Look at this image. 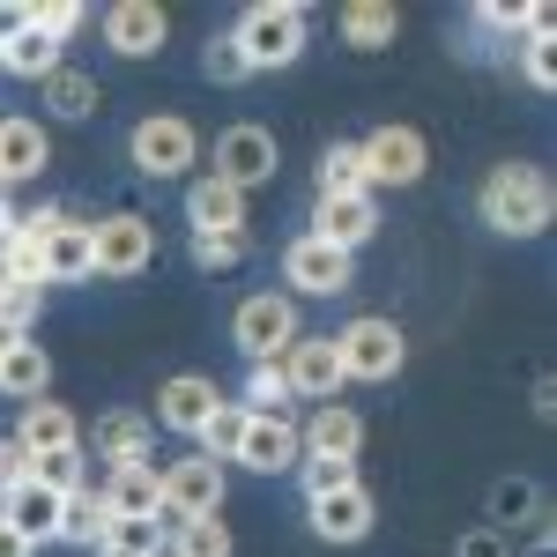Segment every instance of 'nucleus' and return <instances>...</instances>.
Returning a JSON list of instances; mask_svg holds the SVG:
<instances>
[{
	"label": "nucleus",
	"mask_w": 557,
	"mask_h": 557,
	"mask_svg": "<svg viewBox=\"0 0 557 557\" xmlns=\"http://www.w3.org/2000/svg\"><path fill=\"white\" fill-rule=\"evenodd\" d=\"M475 209H483V223L498 238H535V231H550V215H557V186L543 164H498L483 178Z\"/></svg>",
	"instance_id": "f257e3e1"
},
{
	"label": "nucleus",
	"mask_w": 557,
	"mask_h": 557,
	"mask_svg": "<svg viewBox=\"0 0 557 557\" xmlns=\"http://www.w3.org/2000/svg\"><path fill=\"white\" fill-rule=\"evenodd\" d=\"M231 45L246 52V67H290L305 52V8H290V0H260V8H246L238 15V30H231Z\"/></svg>",
	"instance_id": "f03ea898"
},
{
	"label": "nucleus",
	"mask_w": 557,
	"mask_h": 557,
	"mask_svg": "<svg viewBox=\"0 0 557 557\" xmlns=\"http://www.w3.org/2000/svg\"><path fill=\"white\" fill-rule=\"evenodd\" d=\"M223 513V461L209 454H186V461H164V506H157V535H178V520Z\"/></svg>",
	"instance_id": "7ed1b4c3"
},
{
	"label": "nucleus",
	"mask_w": 557,
	"mask_h": 557,
	"mask_svg": "<svg viewBox=\"0 0 557 557\" xmlns=\"http://www.w3.org/2000/svg\"><path fill=\"white\" fill-rule=\"evenodd\" d=\"M298 335H305L298 298H283V290H253V298L238 305V320H231V343L246 349V364H275Z\"/></svg>",
	"instance_id": "20e7f679"
},
{
	"label": "nucleus",
	"mask_w": 557,
	"mask_h": 557,
	"mask_svg": "<svg viewBox=\"0 0 557 557\" xmlns=\"http://www.w3.org/2000/svg\"><path fill=\"white\" fill-rule=\"evenodd\" d=\"M127 149H134V172L141 178H186L194 157H201V134H194V120H178V112H149Z\"/></svg>",
	"instance_id": "39448f33"
},
{
	"label": "nucleus",
	"mask_w": 557,
	"mask_h": 557,
	"mask_svg": "<svg viewBox=\"0 0 557 557\" xmlns=\"http://www.w3.org/2000/svg\"><path fill=\"white\" fill-rule=\"evenodd\" d=\"M89 246H97V275H112V283H134L149 260H157V223L149 215H104V223H89Z\"/></svg>",
	"instance_id": "423d86ee"
},
{
	"label": "nucleus",
	"mask_w": 557,
	"mask_h": 557,
	"mask_svg": "<svg viewBox=\"0 0 557 557\" xmlns=\"http://www.w3.org/2000/svg\"><path fill=\"white\" fill-rule=\"evenodd\" d=\"M335 357H343V380H394L401 372V327L380 320V312H364V320H349L343 335H335Z\"/></svg>",
	"instance_id": "0eeeda50"
},
{
	"label": "nucleus",
	"mask_w": 557,
	"mask_h": 557,
	"mask_svg": "<svg viewBox=\"0 0 557 557\" xmlns=\"http://www.w3.org/2000/svg\"><path fill=\"white\" fill-rule=\"evenodd\" d=\"M275 372L290 386V401H335L343 394V357H335V335H298V343L275 357Z\"/></svg>",
	"instance_id": "6e6552de"
},
{
	"label": "nucleus",
	"mask_w": 557,
	"mask_h": 557,
	"mask_svg": "<svg viewBox=\"0 0 557 557\" xmlns=\"http://www.w3.org/2000/svg\"><path fill=\"white\" fill-rule=\"evenodd\" d=\"M283 283L305 290V298H343L349 283H357V253H335L327 238H290V253H283Z\"/></svg>",
	"instance_id": "1a4fd4ad"
},
{
	"label": "nucleus",
	"mask_w": 557,
	"mask_h": 557,
	"mask_svg": "<svg viewBox=\"0 0 557 557\" xmlns=\"http://www.w3.org/2000/svg\"><path fill=\"white\" fill-rule=\"evenodd\" d=\"M357 157H364V186L380 194V186H417L431 164V149H424V134L417 127H380V134H364L357 141Z\"/></svg>",
	"instance_id": "9d476101"
},
{
	"label": "nucleus",
	"mask_w": 557,
	"mask_h": 557,
	"mask_svg": "<svg viewBox=\"0 0 557 557\" xmlns=\"http://www.w3.org/2000/svg\"><path fill=\"white\" fill-rule=\"evenodd\" d=\"M223 186H238V194H253V186H268L275 178V134L253 127V120H238V127L215 134V172Z\"/></svg>",
	"instance_id": "9b49d317"
},
{
	"label": "nucleus",
	"mask_w": 557,
	"mask_h": 557,
	"mask_svg": "<svg viewBox=\"0 0 557 557\" xmlns=\"http://www.w3.org/2000/svg\"><path fill=\"white\" fill-rule=\"evenodd\" d=\"M380 231V194H320L312 201V238H327L335 253H357Z\"/></svg>",
	"instance_id": "f8f14e48"
},
{
	"label": "nucleus",
	"mask_w": 557,
	"mask_h": 557,
	"mask_svg": "<svg viewBox=\"0 0 557 557\" xmlns=\"http://www.w3.org/2000/svg\"><path fill=\"white\" fill-rule=\"evenodd\" d=\"M298 461H349L357 469V446H364V417L357 409H343V401H320L312 417L298 424Z\"/></svg>",
	"instance_id": "ddd939ff"
},
{
	"label": "nucleus",
	"mask_w": 557,
	"mask_h": 557,
	"mask_svg": "<svg viewBox=\"0 0 557 557\" xmlns=\"http://www.w3.org/2000/svg\"><path fill=\"white\" fill-rule=\"evenodd\" d=\"M172 38V15L157 8V0H120V8H104V45L120 52V60H149V52H164Z\"/></svg>",
	"instance_id": "4468645a"
},
{
	"label": "nucleus",
	"mask_w": 557,
	"mask_h": 557,
	"mask_svg": "<svg viewBox=\"0 0 557 557\" xmlns=\"http://www.w3.org/2000/svg\"><path fill=\"white\" fill-rule=\"evenodd\" d=\"M305 520H312L320 543H364V535H372V491H364V483L320 491V498H305Z\"/></svg>",
	"instance_id": "2eb2a0df"
},
{
	"label": "nucleus",
	"mask_w": 557,
	"mask_h": 557,
	"mask_svg": "<svg viewBox=\"0 0 557 557\" xmlns=\"http://www.w3.org/2000/svg\"><path fill=\"white\" fill-rule=\"evenodd\" d=\"M298 417L283 409V417H246V438H238V469H253V475H283V469H298Z\"/></svg>",
	"instance_id": "dca6fc26"
},
{
	"label": "nucleus",
	"mask_w": 557,
	"mask_h": 557,
	"mask_svg": "<svg viewBox=\"0 0 557 557\" xmlns=\"http://www.w3.org/2000/svg\"><path fill=\"white\" fill-rule=\"evenodd\" d=\"M215 380H201V372H178V380L157 386V424L178 431V438H201V424L215 417Z\"/></svg>",
	"instance_id": "f3484780"
},
{
	"label": "nucleus",
	"mask_w": 557,
	"mask_h": 557,
	"mask_svg": "<svg viewBox=\"0 0 557 557\" xmlns=\"http://www.w3.org/2000/svg\"><path fill=\"white\" fill-rule=\"evenodd\" d=\"M97 498L112 506V520H157V506H164V469H157V461L112 469L104 483H97Z\"/></svg>",
	"instance_id": "a211bd4d"
},
{
	"label": "nucleus",
	"mask_w": 557,
	"mask_h": 557,
	"mask_svg": "<svg viewBox=\"0 0 557 557\" xmlns=\"http://www.w3.org/2000/svg\"><path fill=\"white\" fill-rule=\"evenodd\" d=\"M89 446H97V461H104V475H112V469H134V461H157V438H149V417H134V409H112V417H97V431H89Z\"/></svg>",
	"instance_id": "6ab92c4d"
},
{
	"label": "nucleus",
	"mask_w": 557,
	"mask_h": 557,
	"mask_svg": "<svg viewBox=\"0 0 557 557\" xmlns=\"http://www.w3.org/2000/svg\"><path fill=\"white\" fill-rule=\"evenodd\" d=\"M15 446L38 461V454H67V446H83V424L60 409V401H23V424H15Z\"/></svg>",
	"instance_id": "aec40b11"
},
{
	"label": "nucleus",
	"mask_w": 557,
	"mask_h": 557,
	"mask_svg": "<svg viewBox=\"0 0 557 557\" xmlns=\"http://www.w3.org/2000/svg\"><path fill=\"white\" fill-rule=\"evenodd\" d=\"M52 164V141L38 120H0V186H23Z\"/></svg>",
	"instance_id": "412c9836"
},
{
	"label": "nucleus",
	"mask_w": 557,
	"mask_h": 557,
	"mask_svg": "<svg viewBox=\"0 0 557 557\" xmlns=\"http://www.w3.org/2000/svg\"><path fill=\"white\" fill-rule=\"evenodd\" d=\"M186 223L194 231H246V194L223 178H194L186 186Z\"/></svg>",
	"instance_id": "4be33fe9"
},
{
	"label": "nucleus",
	"mask_w": 557,
	"mask_h": 557,
	"mask_svg": "<svg viewBox=\"0 0 557 557\" xmlns=\"http://www.w3.org/2000/svg\"><path fill=\"white\" fill-rule=\"evenodd\" d=\"M0 520H8L23 543H52V528H60V498H52V491H38V483L23 475V483L0 498Z\"/></svg>",
	"instance_id": "5701e85b"
},
{
	"label": "nucleus",
	"mask_w": 557,
	"mask_h": 557,
	"mask_svg": "<svg viewBox=\"0 0 557 557\" xmlns=\"http://www.w3.org/2000/svg\"><path fill=\"white\" fill-rule=\"evenodd\" d=\"M52 543H83V550L112 543V506L97 498V483H89V491H67V498H60V528H52Z\"/></svg>",
	"instance_id": "b1692460"
},
{
	"label": "nucleus",
	"mask_w": 557,
	"mask_h": 557,
	"mask_svg": "<svg viewBox=\"0 0 557 557\" xmlns=\"http://www.w3.org/2000/svg\"><path fill=\"white\" fill-rule=\"evenodd\" d=\"M335 30H343L349 52H386V45H394V30H401V15H394L386 0H349L343 15H335Z\"/></svg>",
	"instance_id": "393cba45"
},
{
	"label": "nucleus",
	"mask_w": 557,
	"mask_h": 557,
	"mask_svg": "<svg viewBox=\"0 0 557 557\" xmlns=\"http://www.w3.org/2000/svg\"><path fill=\"white\" fill-rule=\"evenodd\" d=\"M83 275H97V246H89V223L75 215L67 231L45 238V283H83Z\"/></svg>",
	"instance_id": "a878e982"
},
{
	"label": "nucleus",
	"mask_w": 557,
	"mask_h": 557,
	"mask_svg": "<svg viewBox=\"0 0 557 557\" xmlns=\"http://www.w3.org/2000/svg\"><path fill=\"white\" fill-rule=\"evenodd\" d=\"M45 386H52V357L38 349V335L0 357V394H15V401H45Z\"/></svg>",
	"instance_id": "bb28decb"
},
{
	"label": "nucleus",
	"mask_w": 557,
	"mask_h": 557,
	"mask_svg": "<svg viewBox=\"0 0 557 557\" xmlns=\"http://www.w3.org/2000/svg\"><path fill=\"white\" fill-rule=\"evenodd\" d=\"M45 104H52L60 120H89L104 97H97V75H83V67H67V60H60V67L45 75Z\"/></svg>",
	"instance_id": "cd10ccee"
},
{
	"label": "nucleus",
	"mask_w": 557,
	"mask_h": 557,
	"mask_svg": "<svg viewBox=\"0 0 557 557\" xmlns=\"http://www.w3.org/2000/svg\"><path fill=\"white\" fill-rule=\"evenodd\" d=\"M0 67L23 75V83H45L60 67V45L45 38V30H15V38H0Z\"/></svg>",
	"instance_id": "c85d7f7f"
},
{
	"label": "nucleus",
	"mask_w": 557,
	"mask_h": 557,
	"mask_svg": "<svg viewBox=\"0 0 557 557\" xmlns=\"http://www.w3.org/2000/svg\"><path fill=\"white\" fill-rule=\"evenodd\" d=\"M513 520H543V491H535L528 475H506V483L491 491V528L513 535Z\"/></svg>",
	"instance_id": "c756f323"
},
{
	"label": "nucleus",
	"mask_w": 557,
	"mask_h": 557,
	"mask_svg": "<svg viewBox=\"0 0 557 557\" xmlns=\"http://www.w3.org/2000/svg\"><path fill=\"white\" fill-rule=\"evenodd\" d=\"M238 409H246V417H283V409H290V386H283V372H275V364H246Z\"/></svg>",
	"instance_id": "7c9ffc66"
},
{
	"label": "nucleus",
	"mask_w": 557,
	"mask_h": 557,
	"mask_svg": "<svg viewBox=\"0 0 557 557\" xmlns=\"http://www.w3.org/2000/svg\"><path fill=\"white\" fill-rule=\"evenodd\" d=\"M238 438H246V409L223 394V401H215V417L201 424V454H209V461H238Z\"/></svg>",
	"instance_id": "2f4dec72"
},
{
	"label": "nucleus",
	"mask_w": 557,
	"mask_h": 557,
	"mask_svg": "<svg viewBox=\"0 0 557 557\" xmlns=\"http://www.w3.org/2000/svg\"><path fill=\"white\" fill-rule=\"evenodd\" d=\"M30 483H38V491H52V498H67V491H89L83 446H67V454H38V461H30Z\"/></svg>",
	"instance_id": "473e14b6"
},
{
	"label": "nucleus",
	"mask_w": 557,
	"mask_h": 557,
	"mask_svg": "<svg viewBox=\"0 0 557 557\" xmlns=\"http://www.w3.org/2000/svg\"><path fill=\"white\" fill-rule=\"evenodd\" d=\"M172 550H178V557H231V528H223V513H201V520H178Z\"/></svg>",
	"instance_id": "72a5a7b5"
},
{
	"label": "nucleus",
	"mask_w": 557,
	"mask_h": 557,
	"mask_svg": "<svg viewBox=\"0 0 557 557\" xmlns=\"http://www.w3.org/2000/svg\"><path fill=\"white\" fill-rule=\"evenodd\" d=\"M320 194H372V186H364V157H357V141H335V149L320 157Z\"/></svg>",
	"instance_id": "f704fd0d"
},
{
	"label": "nucleus",
	"mask_w": 557,
	"mask_h": 557,
	"mask_svg": "<svg viewBox=\"0 0 557 557\" xmlns=\"http://www.w3.org/2000/svg\"><path fill=\"white\" fill-rule=\"evenodd\" d=\"M83 23H89L83 0H45V8H30V30H45L52 45H67L75 30H83Z\"/></svg>",
	"instance_id": "c9c22d12"
},
{
	"label": "nucleus",
	"mask_w": 557,
	"mask_h": 557,
	"mask_svg": "<svg viewBox=\"0 0 557 557\" xmlns=\"http://www.w3.org/2000/svg\"><path fill=\"white\" fill-rule=\"evenodd\" d=\"M194 260L201 268H238L246 260V231H194Z\"/></svg>",
	"instance_id": "e433bc0d"
},
{
	"label": "nucleus",
	"mask_w": 557,
	"mask_h": 557,
	"mask_svg": "<svg viewBox=\"0 0 557 557\" xmlns=\"http://www.w3.org/2000/svg\"><path fill=\"white\" fill-rule=\"evenodd\" d=\"M201 67H209V83H223V89H231V83H246V75H253V67H246V52H238L231 38H215L209 52H201Z\"/></svg>",
	"instance_id": "4c0bfd02"
},
{
	"label": "nucleus",
	"mask_w": 557,
	"mask_h": 557,
	"mask_svg": "<svg viewBox=\"0 0 557 557\" xmlns=\"http://www.w3.org/2000/svg\"><path fill=\"white\" fill-rule=\"evenodd\" d=\"M45 305V283H0V320H15V327H30Z\"/></svg>",
	"instance_id": "58836bf2"
},
{
	"label": "nucleus",
	"mask_w": 557,
	"mask_h": 557,
	"mask_svg": "<svg viewBox=\"0 0 557 557\" xmlns=\"http://www.w3.org/2000/svg\"><path fill=\"white\" fill-rule=\"evenodd\" d=\"M305 469V498H320V491H343V483H357V469L349 461H298Z\"/></svg>",
	"instance_id": "ea45409f"
},
{
	"label": "nucleus",
	"mask_w": 557,
	"mask_h": 557,
	"mask_svg": "<svg viewBox=\"0 0 557 557\" xmlns=\"http://www.w3.org/2000/svg\"><path fill=\"white\" fill-rule=\"evenodd\" d=\"M454 557H513V535H498V528L483 520V528H469V535L454 543Z\"/></svg>",
	"instance_id": "a19ab883"
},
{
	"label": "nucleus",
	"mask_w": 557,
	"mask_h": 557,
	"mask_svg": "<svg viewBox=\"0 0 557 557\" xmlns=\"http://www.w3.org/2000/svg\"><path fill=\"white\" fill-rule=\"evenodd\" d=\"M23 475H30V454H23L15 438H0V498H8V491H15Z\"/></svg>",
	"instance_id": "79ce46f5"
},
{
	"label": "nucleus",
	"mask_w": 557,
	"mask_h": 557,
	"mask_svg": "<svg viewBox=\"0 0 557 557\" xmlns=\"http://www.w3.org/2000/svg\"><path fill=\"white\" fill-rule=\"evenodd\" d=\"M475 23H483V30H520V8H506V0H483V8H475Z\"/></svg>",
	"instance_id": "37998d69"
},
{
	"label": "nucleus",
	"mask_w": 557,
	"mask_h": 557,
	"mask_svg": "<svg viewBox=\"0 0 557 557\" xmlns=\"http://www.w3.org/2000/svg\"><path fill=\"white\" fill-rule=\"evenodd\" d=\"M528 83H535V89H550V83H557V67H550V45H528Z\"/></svg>",
	"instance_id": "c03bdc74"
},
{
	"label": "nucleus",
	"mask_w": 557,
	"mask_h": 557,
	"mask_svg": "<svg viewBox=\"0 0 557 557\" xmlns=\"http://www.w3.org/2000/svg\"><path fill=\"white\" fill-rule=\"evenodd\" d=\"M15 30H30V8L23 0H0V38H15Z\"/></svg>",
	"instance_id": "a18cd8bd"
},
{
	"label": "nucleus",
	"mask_w": 557,
	"mask_h": 557,
	"mask_svg": "<svg viewBox=\"0 0 557 557\" xmlns=\"http://www.w3.org/2000/svg\"><path fill=\"white\" fill-rule=\"evenodd\" d=\"M0 557H38V543H23V535H15V528L0 520Z\"/></svg>",
	"instance_id": "49530a36"
},
{
	"label": "nucleus",
	"mask_w": 557,
	"mask_h": 557,
	"mask_svg": "<svg viewBox=\"0 0 557 557\" xmlns=\"http://www.w3.org/2000/svg\"><path fill=\"white\" fill-rule=\"evenodd\" d=\"M30 343V327H15V320H0V357H8V349H23Z\"/></svg>",
	"instance_id": "de8ad7c7"
},
{
	"label": "nucleus",
	"mask_w": 557,
	"mask_h": 557,
	"mask_svg": "<svg viewBox=\"0 0 557 557\" xmlns=\"http://www.w3.org/2000/svg\"><path fill=\"white\" fill-rule=\"evenodd\" d=\"M89 557H141V550H120V543H97Z\"/></svg>",
	"instance_id": "09e8293b"
}]
</instances>
